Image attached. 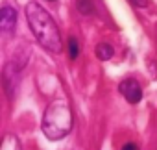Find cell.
Instances as JSON below:
<instances>
[{
    "instance_id": "6da1fadb",
    "label": "cell",
    "mask_w": 157,
    "mask_h": 150,
    "mask_svg": "<svg viewBox=\"0 0 157 150\" xmlns=\"http://www.w3.org/2000/svg\"><path fill=\"white\" fill-rule=\"evenodd\" d=\"M26 19H28V24L37 39V43L52 52V54H57L61 52V35H59V28L56 24V21L52 19V15L41 6L37 4L35 0H30L26 4Z\"/></svg>"
},
{
    "instance_id": "7a4b0ae2",
    "label": "cell",
    "mask_w": 157,
    "mask_h": 150,
    "mask_svg": "<svg viewBox=\"0 0 157 150\" xmlns=\"http://www.w3.org/2000/svg\"><path fill=\"white\" fill-rule=\"evenodd\" d=\"M74 115L67 100H54L43 113L41 130L50 141H59L67 137L72 130Z\"/></svg>"
},
{
    "instance_id": "3957f363",
    "label": "cell",
    "mask_w": 157,
    "mask_h": 150,
    "mask_svg": "<svg viewBox=\"0 0 157 150\" xmlns=\"http://www.w3.org/2000/svg\"><path fill=\"white\" fill-rule=\"evenodd\" d=\"M118 91L122 93V97H124L129 104H137V102L142 100V87H140V84H139L137 80H133V78L122 80L120 85H118Z\"/></svg>"
},
{
    "instance_id": "277c9868",
    "label": "cell",
    "mask_w": 157,
    "mask_h": 150,
    "mask_svg": "<svg viewBox=\"0 0 157 150\" xmlns=\"http://www.w3.org/2000/svg\"><path fill=\"white\" fill-rule=\"evenodd\" d=\"M17 26V11L11 6H4L0 10V30L4 34H11Z\"/></svg>"
},
{
    "instance_id": "5b68a950",
    "label": "cell",
    "mask_w": 157,
    "mask_h": 150,
    "mask_svg": "<svg viewBox=\"0 0 157 150\" xmlns=\"http://www.w3.org/2000/svg\"><path fill=\"white\" fill-rule=\"evenodd\" d=\"M113 54H115V50H113V46H111L109 43H98V45H96V57H98L100 61L111 59Z\"/></svg>"
},
{
    "instance_id": "8992f818",
    "label": "cell",
    "mask_w": 157,
    "mask_h": 150,
    "mask_svg": "<svg viewBox=\"0 0 157 150\" xmlns=\"http://www.w3.org/2000/svg\"><path fill=\"white\" fill-rule=\"evenodd\" d=\"M76 10L82 15H94V2L93 0H76Z\"/></svg>"
},
{
    "instance_id": "52a82bcc",
    "label": "cell",
    "mask_w": 157,
    "mask_h": 150,
    "mask_svg": "<svg viewBox=\"0 0 157 150\" xmlns=\"http://www.w3.org/2000/svg\"><path fill=\"white\" fill-rule=\"evenodd\" d=\"M0 150H22L21 148V141L15 135H6L2 141V148Z\"/></svg>"
},
{
    "instance_id": "ba28073f",
    "label": "cell",
    "mask_w": 157,
    "mask_h": 150,
    "mask_svg": "<svg viewBox=\"0 0 157 150\" xmlns=\"http://www.w3.org/2000/svg\"><path fill=\"white\" fill-rule=\"evenodd\" d=\"M80 56V45H78V39L76 37H68V57L74 61Z\"/></svg>"
},
{
    "instance_id": "9c48e42d",
    "label": "cell",
    "mask_w": 157,
    "mask_h": 150,
    "mask_svg": "<svg viewBox=\"0 0 157 150\" xmlns=\"http://www.w3.org/2000/svg\"><path fill=\"white\" fill-rule=\"evenodd\" d=\"M129 2L137 8H148L150 6V0H129Z\"/></svg>"
},
{
    "instance_id": "30bf717a",
    "label": "cell",
    "mask_w": 157,
    "mask_h": 150,
    "mask_svg": "<svg viewBox=\"0 0 157 150\" xmlns=\"http://www.w3.org/2000/svg\"><path fill=\"white\" fill-rule=\"evenodd\" d=\"M120 150H139V146H137L135 143H126V144H124Z\"/></svg>"
},
{
    "instance_id": "8fae6325",
    "label": "cell",
    "mask_w": 157,
    "mask_h": 150,
    "mask_svg": "<svg viewBox=\"0 0 157 150\" xmlns=\"http://www.w3.org/2000/svg\"><path fill=\"white\" fill-rule=\"evenodd\" d=\"M48 2H56V0H48Z\"/></svg>"
}]
</instances>
